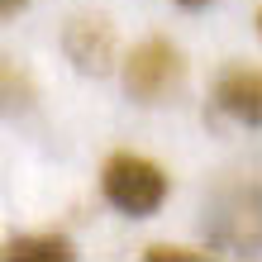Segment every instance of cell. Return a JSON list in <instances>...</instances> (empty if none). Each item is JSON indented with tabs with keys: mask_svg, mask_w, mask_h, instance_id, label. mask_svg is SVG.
I'll return each mask as SVG.
<instances>
[{
	"mask_svg": "<svg viewBox=\"0 0 262 262\" xmlns=\"http://www.w3.org/2000/svg\"><path fill=\"white\" fill-rule=\"evenodd\" d=\"M177 5H186V10H195V5H210V0H177Z\"/></svg>",
	"mask_w": 262,
	"mask_h": 262,
	"instance_id": "30bf717a",
	"label": "cell"
},
{
	"mask_svg": "<svg viewBox=\"0 0 262 262\" xmlns=\"http://www.w3.org/2000/svg\"><path fill=\"white\" fill-rule=\"evenodd\" d=\"M34 105V76H29L14 57L0 53V110L5 115H24Z\"/></svg>",
	"mask_w": 262,
	"mask_h": 262,
	"instance_id": "52a82bcc",
	"label": "cell"
},
{
	"mask_svg": "<svg viewBox=\"0 0 262 262\" xmlns=\"http://www.w3.org/2000/svg\"><path fill=\"white\" fill-rule=\"evenodd\" d=\"M76 248H72V238L62 234H24V238H10V248L5 257L14 262H67Z\"/></svg>",
	"mask_w": 262,
	"mask_h": 262,
	"instance_id": "8992f818",
	"label": "cell"
},
{
	"mask_svg": "<svg viewBox=\"0 0 262 262\" xmlns=\"http://www.w3.org/2000/svg\"><path fill=\"white\" fill-rule=\"evenodd\" d=\"M62 48H67L76 72L105 76L115 67V57H119V38H115V29H110L105 14H76L67 24V34H62Z\"/></svg>",
	"mask_w": 262,
	"mask_h": 262,
	"instance_id": "3957f363",
	"label": "cell"
},
{
	"mask_svg": "<svg viewBox=\"0 0 262 262\" xmlns=\"http://www.w3.org/2000/svg\"><path fill=\"white\" fill-rule=\"evenodd\" d=\"M210 253L200 248H181V243H158V248H148V262H205Z\"/></svg>",
	"mask_w": 262,
	"mask_h": 262,
	"instance_id": "ba28073f",
	"label": "cell"
},
{
	"mask_svg": "<svg viewBox=\"0 0 262 262\" xmlns=\"http://www.w3.org/2000/svg\"><path fill=\"white\" fill-rule=\"evenodd\" d=\"M167 191H172L167 172L152 158H143V152H115V158H105V167H100V195L110 200L119 214H129V220L158 214Z\"/></svg>",
	"mask_w": 262,
	"mask_h": 262,
	"instance_id": "6da1fadb",
	"label": "cell"
},
{
	"mask_svg": "<svg viewBox=\"0 0 262 262\" xmlns=\"http://www.w3.org/2000/svg\"><path fill=\"white\" fill-rule=\"evenodd\" d=\"M29 0H0V19H10V14H19Z\"/></svg>",
	"mask_w": 262,
	"mask_h": 262,
	"instance_id": "9c48e42d",
	"label": "cell"
},
{
	"mask_svg": "<svg viewBox=\"0 0 262 262\" xmlns=\"http://www.w3.org/2000/svg\"><path fill=\"white\" fill-rule=\"evenodd\" d=\"M214 105L238 124L262 129V67H248V62L224 67L214 81Z\"/></svg>",
	"mask_w": 262,
	"mask_h": 262,
	"instance_id": "277c9868",
	"label": "cell"
},
{
	"mask_svg": "<svg viewBox=\"0 0 262 262\" xmlns=\"http://www.w3.org/2000/svg\"><path fill=\"white\" fill-rule=\"evenodd\" d=\"M257 29H262V10H257Z\"/></svg>",
	"mask_w": 262,
	"mask_h": 262,
	"instance_id": "8fae6325",
	"label": "cell"
},
{
	"mask_svg": "<svg viewBox=\"0 0 262 262\" xmlns=\"http://www.w3.org/2000/svg\"><path fill=\"white\" fill-rule=\"evenodd\" d=\"M224 210H229L224 214V238L238 243V248H257V243H262V191L243 186Z\"/></svg>",
	"mask_w": 262,
	"mask_h": 262,
	"instance_id": "5b68a950",
	"label": "cell"
},
{
	"mask_svg": "<svg viewBox=\"0 0 262 262\" xmlns=\"http://www.w3.org/2000/svg\"><path fill=\"white\" fill-rule=\"evenodd\" d=\"M186 81V57L172 38H143L124 57V86L138 105H158L167 96H177Z\"/></svg>",
	"mask_w": 262,
	"mask_h": 262,
	"instance_id": "7a4b0ae2",
	"label": "cell"
}]
</instances>
